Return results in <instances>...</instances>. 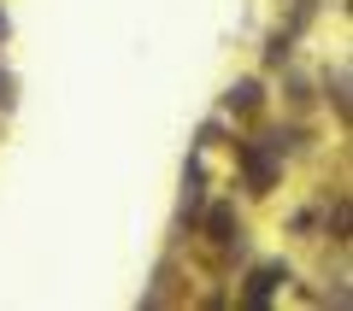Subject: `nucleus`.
I'll return each mask as SVG.
<instances>
[{
	"mask_svg": "<svg viewBox=\"0 0 353 311\" xmlns=\"http://www.w3.org/2000/svg\"><path fill=\"white\" fill-rule=\"evenodd\" d=\"M0 106H12V83L6 76H0Z\"/></svg>",
	"mask_w": 353,
	"mask_h": 311,
	"instance_id": "20e7f679",
	"label": "nucleus"
},
{
	"mask_svg": "<svg viewBox=\"0 0 353 311\" xmlns=\"http://www.w3.org/2000/svg\"><path fill=\"white\" fill-rule=\"evenodd\" d=\"M230 106H241V112H248V106H259V83H241V88H230Z\"/></svg>",
	"mask_w": 353,
	"mask_h": 311,
	"instance_id": "f03ea898",
	"label": "nucleus"
},
{
	"mask_svg": "<svg viewBox=\"0 0 353 311\" xmlns=\"http://www.w3.org/2000/svg\"><path fill=\"white\" fill-rule=\"evenodd\" d=\"M277 282H283V270H259V276H253V288H248V294H253V299H265V294H271Z\"/></svg>",
	"mask_w": 353,
	"mask_h": 311,
	"instance_id": "7ed1b4c3",
	"label": "nucleus"
},
{
	"mask_svg": "<svg viewBox=\"0 0 353 311\" xmlns=\"http://www.w3.org/2000/svg\"><path fill=\"white\" fill-rule=\"evenodd\" d=\"M248 176H253V188H271V159L259 147H248Z\"/></svg>",
	"mask_w": 353,
	"mask_h": 311,
	"instance_id": "f257e3e1",
	"label": "nucleus"
}]
</instances>
